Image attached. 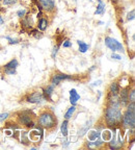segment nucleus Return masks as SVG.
<instances>
[{"instance_id":"obj_1","label":"nucleus","mask_w":135,"mask_h":150,"mask_svg":"<svg viewBox=\"0 0 135 150\" xmlns=\"http://www.w3.org/2000/svg\"><path fill=\"white\" fill-rule=\"evenodd\" d=\"M105 117H106V122L107 124L110 126H114V125L120 124L122 122V112L121 108L119 105H115V104H111L109 108L106 110V114H105Z\"/></svg>"},{"instance_id":"obj_2","label":"nucleus","mask_w":135,"mask_h":150,"mask_svg":"<svg viewBox=\"0 0 135 150\" xmlns=\"http://www.w3.org/2000/svg\"><path fill=\"white\" fill-rule=\"evenodd\" d=\"M56 123H57V120L51 112H43L39 118V124L44 128H52L56 126Z\"/></svg>"},{"instance_id":"obj_3","label":"nucleus","mask_w":135,"mask_h":150,"mask_svg":"<svg viewBox=\"0 0 135 150\" xmlns=\"http://www.w3.org/2000/svg\"><path fill=\"white\" fill-rule=\"evenodd\" d=\"M123 120V125L126 128H134L135 125V114L132 110H128L125 112L124 117L122 118Z\"/></svg>"},{"instance_id":"obj_4","label":"nucleus","mask_w":135,"mask_h":150,"mask_svg":"<svg viewBox=\"0 0 135 150\" xmlns=\"http://www.w3.org/2000/svg\"><path fill=\"white\" fill-rule=\"evenodd\" d=\"M105 44H106V46H107L109 49H111L112 51H122V52L124 51L123 45L120 42H117L113 38H110V37L105 38Z\"/></svg>"},{"instance_id":"obj_5","label":"nucleus","mask_w":135,"mask_h":150,"mask_svg":"<svg viewBox=\"0 0 135 150\" xmlns=\"http://www.w3.org/2000/svg\"><path fill=\"white\" fill-rule=\"evenodd\" d=\"M19 120L21 122L23 125H26L28 127H32L33 126V123L31 121V117L30 115L28 114V112H21L20 115H19Z\"/></svg>"},{"instance_id":"obj_6","label":"nucleus","mask_w":135,"mask_h":150,"mask_svg":"<svg viewBox=\"0 0 135 150\" xmlns=\"http://www.w3.org/2000/svg\"><path fill=\"white\" fill-rule=\"evenodd\" d=\"M18 67V61L17 59H12V61L7 63L6 65L4 66V70L5 73L11 75H14L16 73V68Z\"/></svg>"},{"instance_id":"obj_7","label":"nucleus","mask_w":135,"mask_h":150,"mask_svg":"<svg viewBox=\"0 0 135 150\" xmlns=\"http://www.w3.org/2000/svg\"><path fill=\"white\" fill-rule=\"evenodd\" d=\"M44 100V96L41 92H34L27 97V101L30 103H40Z\"/></svg>"},{"instance_id":"obj_8","label":"nucleus","mask_w":135,"mask_h":150,"mask_svg":"<svg viewBox=\"0 0 135 150\" xmlns=\"http://www.w3.org/2000/svg\"><path fill=\"white\" fill-rule=\"evenodd\" d=\"M65 79H71V76L65 75V74H55L53 77H52L51 82L53 86H57L59 82L63 81V80H65Z\"/></svg>"},{"instance_id":"obj_9","label":"nucleus","mask_w":135,"mask_h":150,"mask_svg":"<svg viewBox=\"0 0 135 150\" xmlns=\"http://www.w3.org/2000/svg\"><path fill=\"white\" fill-rule=\"evenodd\" d=\"M40 3L43 6V8L46 11H53L55 7L54 0H40Z\"/></svg>"},{"instance_id":"obj_10","label":"nucleus","mask_w":135,"mask_h":150,"mask_svg":"<svg viewBox=\"0 0 135 150\" xmlns=\"http://www.w3.org/2000/svg\"><path fill=\"white\" fill-rule=\"evenodd\" d=\"M79 99H80V96H79V94L76 92V90L75 89L71 90L70 91V101L73 105H75V104L77 103V101L79 100Z\"/></svg>"},{"instance_id":"obj_11","label":"nucleus","mask_w":135,"mask_h":150,"mask_svg":"<svg viewBox=\"0 0 135 150\" xmlns=\"http://www.w3.org/2000/svg\"><path fill=\"white\" fill-rule=\"evenodd\" d=\"M99 2V5L97 6V9H96L95 12V15H102L105 13V3L103 2L102 0H98Z\"/></svg>"},{"instance_id":"obj_12","label":"nucleus","mask_w":135,"mask_h":150,"mask_svg":"<svg viewBox=\"0 0 135 150\" xmlns=\"http://www.w3.org/2000/svg\"><path fill=\"white\" fill-rule=\"evenodd\" d=\"M119 91H120L119 84H117V82H113V83L110 86V93H111L112 95H117Z\"/></svg>"},{"instance_id":"obj_13","label":"nucleus","mask_w":135,"mask_h":150,"mask_svg":"<svg viewBox=\"0 0 135 150\" xmlns=\"http://www.w3.org/2000/svg\"><path fill=\"white\" fill-rule=\"evenodd\" d=\"M78 45H79V51L82 52V53H84V52H86V50L89 49V45L86 44V43L82 42V41H78Z\"/></svg>"},{"instance_id":"obj_14","label":"nucleus","mask_w":135,"mask_h":150,"mask_svg":"<svg viewBox=\"0 0 135 150\" xmlns=\"http://www.w3.org/2000/svg\"><path fill=\"white\" fill-rule=\"evenodd\" d=\"M75 110H76V108H75V105H73V106H71L69 110H68V112H65V120H69L71 117H72V115L74 114V112H75Z\"/></svg>"},{"instance_id":"obj_15","label":"nucleus","mask_w":135,"mask_h":150,"mask_svg":"<svg viewBox=\"0 0 135 150\" xmlns=\"http://www.w3.org/2000/svg\"><path fill=\"white\" fill-rule=\"evenodd\" d=\"M102 138L104 141H109L110 139L112 138V134H111V131L109 130H104L102 132Z\"/></svg>"},{"instance_id":"obj_16","label":"nucleus","mask_w":135,"mask_h":150,"mask_svg":"<svg viewBox=\"0 0 135 150\" xmlns=\"http://www.w3.org/2000/svg\"><path fill=\"white\" fill-rule=\"evenodd\" d=\"M99 138V132L98 131H96V130H91L89 132V139L91 141H95L97 140V139Z\"/></svg>"},{"instance_id":"obj_17","label":"nucleus","mask_w":135,"mask_h":150,"mask_svg":"<svg viewBox=\"0 0 135 150\" xmlns=\"http://www.w3.org/2000/svg\"><path fill=\"white\" fill-rule=\"evenodd\" d=\"M47 25H48V21L46 19H41L40 22H39V28L41 30H45L47 28Z\"/></svg>"},{"instance_id":"obj_18","label":"nucleus","mask_w":135,"mask_h":150,"mask_svg":"<svg viewBox=\"0 0 135 150\" xmlns=\"http://www.w3.org/2000/svg\"><path fill=\"white\" fill-rule=\"evenodd\" d=\"M53 89H54V86L52 84V86H50V87H48L46 90H45L44 92H45V97H46V98H49L50 99L52 92H53Z\"/></svg>"},{"instance_id":"obj_19","label":"nucleus","mask_w":135,"mask_h":150,"mask_svg":"<svg viewBox=\"0 0 135 150\" xmlns=\"http://www.w3.org/2000/svg\"><path fill=\"white\" fill-rule=\"evenodd\" d=\"M121 101H122V103H123V104H126L127 101H128V92H127L126 90H124V91L122 92Z\"/></svg>"},{"instance_id":"obj_20","label":"nucleus","mask_w":135,"mask_h":150,"mask_svg":"<svg viewBox=\"0 0 135 150\" xmlns=\"http://www.w3.org/2000/svg\"><path fill=\"white\" fill-rule=\"evenodd\" d=\"M61 134H63V137L68 136V121L67 120H65L63 123V125H61Z\"/></svg>"},{"instance_id":"obj_21","label":"nucleus","mask_w":135,"mask_h":150,"mask_svg":"<svg viewBox=\"0 0 135 150\" xmlns=\"http://www.w3.org/2000/svg\"><path fill=\"white\" fill-rule=\"evenodd\" d=\"M27 132H25V131H23V132H21V141L23 142L25 145H27L28 144V142H29V140H28V138H27Z\"/></svg>"},{"instance_id":"obj_22","label":"nucleus","mask_w":135,"mask_h":150,"mask_svg":"<svg viewBox=\"0 0 135 150\" xmlns=\"http://www.w3.org/2000/svg\"><path fill=\"white\" fill-rule=\"evenodd\" d=\"M128 99H129V101H131V102H134V101H135V92H134V90H132V91H131V93L129 94Z\"/></svg>"},{"instance_id":"obj_23","label":"nucleus","mask_w":135,"mask_h":150,"mask_svg":"<svg viewBox=\"0 0 135 150\" xmlns=\"http://www.w3.org/2000/svg\"><path fill=\"white\" fill-rule=\"evenodd\" d=\"M4 5H13L14 3L17 2V0H2Z\"/></svg>"},{"instance_id":"obj_24","label":"nucleus","mask_w":135,"mask_h":150,"mask_svg":"<svg viewBox=\"0 0 135 150\" xmlns=\"http://www.w3.org/2000/svg\"><path fill=\"white\" fill-rule=\"evenodd\" d=\"M134 15H135V11L133 9V11H131V13H129L128 14L127 19H128V20H133V19H134Z\"/></svg>"},{"instance_id":"obj_25","label":"nucleus","mask_w":135,"mask_h":150,"mask_svg":"<svg viewBox=\"0 0 135 150\" xmlns=\"http://www.w3.org/2000/svg\"><path fill=\"white\" fill-rule=\"evenodd\" d=\"M8 117V114L7 112H3V114H0V121H4L6 118Z\"/></svg>"},{"instance_id":"obj_26","label":"nucleus","mask_w":135,"mask_h":150,"mask_svg":"<svg viewBox=\"0 0 135 150\" xmlns=\"http://www.w3.org/2000/svg\"><path fill=\"white\" fill-rule=\"evenodd\" d=\"M25 13H26L25 9H22V11H19V12L17 13V15H18V17H21V18H22V17L25 15Z\"/></svg>"},{"instance_id":"obj_27","label":"nucleus","mask_w":135,"mask_h":150,"mask_svg":"<svg viewBox=\"0 0 135 150\" xmlns=\"http://www.w3.org/2000/svg\"><path fill=\"white\" fill-rule=\"evenodd\" d=\"M111 57H112V59H122L121 55H119V54H115V53H112Z\"/></svg>"},{"instance_id":"obj_28","label":"nucleus","mask_w":135,"mask_h":150,"mask_svg":"<svg viewBox=\"0 0 135 150\" xmlns=\"http://www.w3.org/2000/svg\"><path fill=\"white\" fill-rule=\"evenodd\" d=\"M72 46V43L70 42V41H65V43H63V47H71Z\"/></svg>"},{"instance_id":"obj_29","label":"nucleus","mask_w":135,"mask_h":150,"mask_svg":"<svg viewBox=\"0 0 135 150\" xmlns=\"http://www.w3.org/2000/svg\"><path fill=\"white\" fill-rule=\"evenodd\" d=\"M6 39L9 41V44H17V41H15V40H13V39H11V38H8V37H6Z\"/></svg>"},{"instance_id":"obj_30","label":"nucleus","mask_w":135,"mask_h":150,"mask_svg":"<svg viewBox=\"0 0 135 150\" xmlns=\"http://www.w3.org/2000/svg\"><path fill=\"white\" fill-rule=\"evenodd\" d=\"M57 50H58V47L56 46V47H54V51H53V53H52V56H55L56 55V53H57Z\"/></svg>"},{"instance_id":"obj_31","label":"nucleus","mask_w":135,"mask_h":150,"mask_svg":"<svg viewBox=\"0 0 135 150\" xmlns=\"http://www.w3.org/2000/svg\"><path fill=\"white\" fill-rule=\"evenodd\" d=\"M1 24H3V20H2V18L0 17V25H1Z\"/></svg>"},{"instance_id":"obj_32","label":"nucleus","mask_w":135,"mask_h":150,"mask_svg":"<svg viewBox=\"0 0 135 150\" xmlns=\"http://www.w3.org/2000/svg\"></svg>"}]
</instances>
